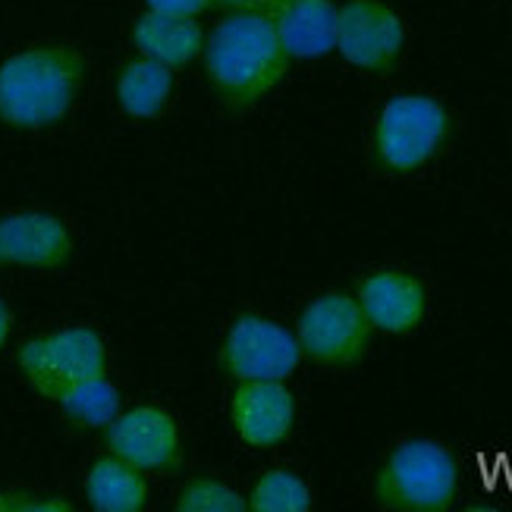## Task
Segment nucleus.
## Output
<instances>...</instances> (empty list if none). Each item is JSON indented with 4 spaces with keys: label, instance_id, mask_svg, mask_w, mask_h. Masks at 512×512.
Instances as JSON below:
<instances>
[{
    "label": "nucleus",
    "instance_id": "obj_16",
    "mask_svg": "<svg viewBox=\"0 0 512 512\" xmlns=\"http://www.w3.org/2000/svg\"><path fill=\"white\" fill-rule=\"evenodd\" d=\"M170 92H173V70L148 57L126 63L117 79V101L136 120L161 117L170 101Z\"/></svg>",
    "mask_w": 512,
    "mask_h": 512
},
{
    "label": "nucleus",
    "instance_id": "obj_11",
    "mask_svg": "<svg viewBox=\"0 0 512 512\" xmlns=\"http://www.w3.org/2000/svg\"><path fill=\"white\" fill-rule=\"evenodd\" d=\"M73 252V236L54 214L19 211L0 217V264L60 267Z\"/></svg>",
    "mask_w": 512,
    "mask_h": 512
},
{
    "label": "nucleus",
    "instance_id": "obj_6",
    "mask_svg": "<svg viewBox=\"0 0 512 512\" xmlns=\"http://www.w3.org/2000/svg\"><path fill=\"white\" fill-rule=\"evenodd\" d=\"M371 330L359 299L327 293L305 305L296 337L305 359L327 368H349L368 352Z\"/></svg>",
    "mask_w": 512,
    "mask_h": 512
},
{
    "label": "nucleus",
    "instance_id": "obj_13",
    "mask_svg": "<svg viewBox=\"0 0 512 512\" xmlns=\"http://www.w3.org/2000/svg\"><path fill=\"white\" fill-rule=\"evenodd\" d=\"M271 19L289 57L311 60L337 48L333 0H274Z\"/></svg>",
    "mask_w": 512,
    "mask_h": 512
},
{
    "label": "nucleus",
    "instance_id": "obj_21",
    "mask_svg": "<svg viewBox=\"0 0 512 512\" xmlns=\"http://www.w3.org/2000/svg\"><path fill=\"white\" fill-rule=\"evenodd\" d=\"M217 4L236 13H271L274 0H217Z\"/></svg>",
    "mask_w": 512,
    "mask_h": 512
},
{
    "label": "nucleus",
    "instance_id": "obj_20",
    "mask_svg": "<svg viewBox=\"0 0 512 512\" xmlns=\"http://www.w3.org/2000/svg\"><path fill=\"white\" fill-rule=\"evenodd\" d=\"M148 10L158 13H176V16H198L202 10H208L211 0H145Z\"/></svg>",
    "mask_w": 512,
    "mask_h": 512
},
{
    "label": "nucleus",
    "instance_id": "obj_2",
    "mask_svg": "<svg viewBox=\"0 0 512 512\" xmlns=\"http://www.w3.org/2000/svg\"><path fill=\"white\" fill-rule=\"evenodd\" d=\"M85 60L66 44H41L0 66V120L13 129H44L70 114Z\"/></svg>",
    "mask_w": 512,
    "mask_h": 512
},
{
    "label": "nucleus",
    "instance_id": "obj_7",
    "mask_svg": "<svg viewBox=\"0 0 512 512\" xmlns=\"http://www.w3.org/2000/svg\"><path fill=\"white\" fill-rule=\"evenodd\" d=\"M302 362V346L293 330L283 324L242 315L233 321L224 349H220V365L233 381H286Z\"/></svg>",
    "mask_w": 512,
    "mask_h": 512
},
{
    "label": "nucleus",
    "instance_id": "obj_10",
    "mask_svg": "<svg viewBox=\"0 0 512 512\" xmlns=\"http://www.w3.org/2000/svg\"><path fill=\"white\" fill-rule=\"evenodd\" d=\"M296 421V399L283 381H239L230 399V425L255 450L277 447Z\"/></svg>",
    "mask_w": 512,
    "mask_h": 512
},
{
    "label": "nucleus",
    "instance_id": "obj_1",
    "mask_svg": "<svg viewBox=\"0 0 512 512\" xmlns=\"http://www.w3.org/2000/svg\"><path fill=\"white\" fill-rule=\"evenodd\" d=\"M283 51L271 13H233L217 22L205 44V70L217 98L227 107H252L286 73Z\"/></svg>",
    "mask_w": 512,
    "mask_h": 512
},
{
    "label": "nucleus",
    "instance_id": "obj_9",
    "mask_svg": "<svg viewBox=\"0 0 512 512\" xmlns=\"http://www.w3.org/2000/svg\"><path fill=\"white\" fill-rule=\"evenodd\" d=\"M107 450L139 472H170L180 465V431L158 406L117 412L107 425Z\"/></svg>",
    "mask_w": 512,
    "mask_h": 512
},
{
    "label": "nucleus",
    "instance_id": "obj_3",
    "mask_svg": "<svg viewBox=\"0 0 512 512\" xmlns=\"http://www.w3.org/2000/svg\"><path fill=\"white\" fill-rule=\"evenodd\" d=\"M459 491V469L453 453L437 440L412 437L387 456L377 475L374 494L387 509L440 512L450 509Z\"/></svg>",
    "mask_w": 512,
    "mask_h": 512
},
{
    "label": "nucleus",
    "instance_id": "obj_22",
    "mask_svg": "<svg viewBox=\"0 0 512 512\" xmlns=\"http://www.w3.org/2000/svg\"><path fill=\"white\" fill-rule=\"evenodd\" d=\"M10 327H13V318H10V308L0 299V349L7 346V337H10Z\"/></svg>",
    "mask_w": 512,
    "mask_h": 512
},
{
    "label": "nucleus",
    "instance_id": "obj_15",
    "mask_svg": "<svg viewBox=\"0 0 512 512\" xmlns=\"http://www.w3.org/2000/svg\"><path fill=\"white\" fill-rule=\"evenodd\" d=\"M85 497L98 512H139L148 503V484L139 469L110 453L88 469Z\"/></svg>",
    "mask_w": 512,
    "mask_h": 512
},
{
    "label": "nucleus",
    "instance_id": "obj_8",
    "mask_svg": "<svg viewBox=\"0 0 512 512\" xmlns=\"http://www.w3.org/2000/svg\"><path fill=\"white\" fill-rule=\"evenodd\" d=\"M403 44V19L381 0H349L337 10V51L359 70H390L403 54Z\"/></svg>",
    "mask_w": 512,
    "mask_h": 512
},
{
    "label": "nucleus",
    "instance_id": "obj_18",
    "mask_svg": "<svg viewBox=\"0 0 512 512\" xmlns=\"http://www.w3.org/2000/svg\"><path fill=\"white\" fill-rule=\"evenodd\" d=\"M249 506L255 512H308L311 491L299 475L286 469H271L255 481Z\"/></svg>",
    "mask_w": 512,
    "mask_h": 512
},
{
    "label": "nucleus",
    "instance_id": "obj_4",
    "mask_svg": "<svg viewBox=\"0 0 512 512\" xmlns=\"http://www.w3.org/2000/svg\"><path fill=\"white\" fill-rule=\"evenodd\" d=\"M450 117L428 95H396L387 101L374 126L377 161L393 173H409L425 167L440 145L447 142Z\"/></svg>",
    "mask_w": 512,
    "mask_h": 512
},
{
    "label": "nucleus",
    "instance_id": "obj_5",
    "mask_svg": "<svg viewBox=\"0 0 512 512\" xmlns=\"http://www.w3.org/2000/svg\"><path fill=\"white\" fill-rule=\"evenodd\" d=\"M26 381L48 399H57L88 377L107 374V349L92 327H70L29 340L16 355Z\"/></svg>",
    "mask_w": 512,
    "mask_h": 512
},
{
    "label": "nucleus",
    "instance_id": "obj_19",
    "mask_svg": "<svg viewBox=\"0 0 512 512\" xmlns=\"http://www.w3.org/2000/svg\"><path fill=\"white\" fill-rule=\"evenodd\" d=\"M249 503L239 491L217 478H195L183 487L176 509L180 512H242Z\"/></svg>",
    "mask_w": 512,
    "mask_h": 512
},
{
    "label": "nucleus",
    "instance_id": "obj_17",
    "mask_svg": "<svg viewBox=\"0 0 512 512\" xmlns=\"http://www.w3.org/2000/svg\"><path fill=\"white\" fill-rule=\"evenodd\" d=\"M54 403L66 412V418H73L76 425L107 428L120 412V390L107 381V374H98L60 393Z\"/></svg>",
    "mask_w": 512,
    "mask_h": 512
},
{
    "label": "nucleus",
    "instance_id": "obj_14",
    "mask_svg": "<svg viewBox=\"0 0 512 512\" xmlns=\"http://www.w3.org/2000/svg\"><path fill=\"white\" fill-rule=\"evenodd\" d=\"M132 41L142 57L158 60L170 70L192 63L198 51L205 48L202 29H198L195 16H176V13H158L148 10L132 26Z\"/></svg>",
    "mask_w": 512,
    "mask_h": 512
},
{
    "label": "nucleus",
    "instance_id": "obj_12",
    "mask_svg": "<svg viewBox=\"0 0 512 512\" xmlns=\"http://www.w3.org/2000/svg\"><path fill=\"white\" fill-rule=\"evenodd\" d=\"M355 299H359L368 324L384 333H409L428 311L425 286L406 271H377L365 277Z\"/></svg>",
    "mask_w": 512,
    "mask_h": 512
},
{
    "label": "nucleus",
    "instance_id": "obj_23",
    "mask_svg": "<svg viewBox=\"0 0 512 512\" xmlns=\"http://www.w3.org/2000/svg\"><path fill=\"white\" fill-rule=\"evenodd\" d=\"M4 509H10V497H0V512Z\"/></svg>",
    "mask_w": 512,
    "mask_h": 512
}]
</instances>
